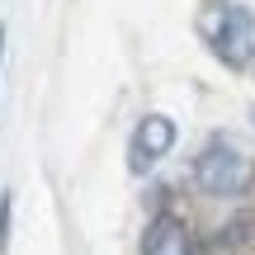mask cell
Instances as JSON below:
<instances>
[{
    "label": "cell",
    "instance_id": "4",
    "mask_svg": "<svg viewBox=\"0 0 255 255\" xmlns=\"http://www.w3.org/2000/svg\"><path fill=\"white\" fill-rule=\"evenodd\" d=\"M142 255H194V237L175 213H161V218L146 222L142 237Z\"/></svg>",
    "mask_w": 255,
    "mask_h": 255
},
{
    "label": "cell",
    "instance_id": "2",
    "mask_svg": "<svg viewBox=\"0 0 255 255\" xmlns=\"http://www.w3.org/2000/svg\"><path fill=\"white\" fill-rule=\"evenodd\" d=\"M213 57H218L222 66H232V71H241V66L255 62V14L246 5H222L218 19H213Z\"/></svg>",
    "mask_w": 255,
    "mask_h": 255
},
{
    "label": "cell",
    "instance_id": "3",
    "mask_svg": "<svg viewBox=\"0 0 255 255\" xmlns=\"http://www.w3.org/2000/svg\"><path fill=\"white\" fill-rule=\"evenodd\" d=\"M170 146H175V119L170 114H146L128 137V170L146 175L161 156H170Z\"/></svg>",
    "mask_w": 255,
    "mask_h": 255
},
{
    "label": "cell",
    "instance_id": "5",
    "mask_svg": "<svg viewBox=\"0 0 255 255\" xmlns=\"http://www.w3.org/2000/svg\"><path fill=\"white\" fill-rule=\"evenodd\" d=\"M9 213H14V194L0 189V255H5V246H9Z\"/></svg>",
    "mask_w": 255,
    "mask_h": 255
},
{
    "label": "cell",
    "instance_id": "1",
    "mask_svg": "<svg viewBox=\"0 0 255 255\" xmlns=\"http://www.w3.org/2000/svg\"><path fill=\"white\" fill-rule=\"evenodd\" d=\"M194 184H199L203 194H213V199H232V194H246L255 184V165L246 151H237L232 142H208L203 146V156L194 161Z\"/></svg>",
    "mask_w": 255,
    "mask_h": 255
},
{
    "label": "cell",
    "instance_id": "6",
    "mask_svg": "<svg viewBox=\"0 0 255 255\" xmlns=\"http://www.w3.org/2000/svg\"><path fill=\"white\" fill-rule=\"evenodd\" d=\"M0 57H5V28H0Z\"/></svg>",
    "mask_w": 255,
    "mask_h": 255
}]
</instances>
